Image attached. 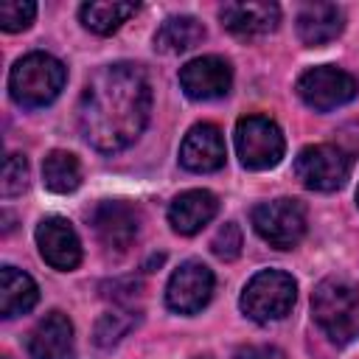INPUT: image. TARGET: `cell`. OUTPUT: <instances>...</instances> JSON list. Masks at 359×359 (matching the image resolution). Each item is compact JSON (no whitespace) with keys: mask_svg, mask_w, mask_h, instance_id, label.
Segmentation results:
<instances>
[{"mask_svg":"<svg viewBox=\"0 0 359 359\" xmlns=\"http://www.w3.org/2000/svg\"><path fill=\"white\" fill-rule=\"evenodd\" d=\"M151 84L146 70L132 62H115L95 70L79 98V129L84 140L104 151H123L149 123Z\"/></svg>","mask_w":359,"mask_h":359,"instance_id":"1","label":"cell"},{"mask_svg":"<svg viewBox=\"0 0 359 359\" xmlns=\"http://www.w3.org/2000/svg\"><path fill=\"white\" fill-rule=\"evenodd\" d=\"M65 79H67V70L56 56L34 50L14 62L8 73V93L20 107L36 109L56 101V95L65 87Z\"/></svg>","mask_w":359,"mask_h":359,"instance_id":"2","label":"cell"},{"mask_svg":"<svg viewBox=\"0 0 359 359\" xmlns=\"http://www.w3.org/2000/svg\"><path fill=\"white\" fill-rule=\"evenodd\" d=\"M311 311L331 342L348 345L359 339V292L351 283L339 278L320 280L311 294Z\"/></svg>","mask_w":359,"mask_h":359,"instance_id":"3","label":"cell"},{"mask_svg":"<svg viewBox=\"0 0 359 359\" xmlns=\"http://www.w3.org/2000/svg\"><path fill=\"white\" fill-rule=\"evenodd\" d=\"M297 297V283L289 272L261 269L255 272L241 292V311L255 323L283 320Z\"/></svg>","mask_w":359,"mask_h":359,"instance_id":"4","label":"cell"},{"mask_svg":"<svg viewBox=\"0 0 359 359\" xmlns=\"http://www.w3.org/2000/svg\"><path fill=\"white\" fill-rule=\"evenodd\" d=\"M236 151L244 168L266 171L283 160L286 140L280 126L266 115H244L236 123Z\"/></svg>","mask_w":359,"mask_h":359,"instance_id":"5","label":"cell"},{"mask_svg":"<svg viewBox=\"0 0 359 359\" xmlns=\"http://www.w3.org/2000/svg\"><path fill=\"white\" fill-rule=\"evenodd\" d=\"M250 219L255 233L275 250H292L306 236V208L289 196L258 202Z\"/></svg>","mask_w":359,"mask_h":359,"instance_id":"6","label":"cell"},{"mask_svg":"<svg viewBox=\"0 0 359 359\" xmlns=\"http://www.w3.org/2000/svg\"><path fill=\"white\" fill-rule=\"evenodd\" d=\"M351 154L334 143L306 146L294 160V174L309 191H337L351 177Z\"/></svg>","mask_w":359,"mask_h":359,"instance_id":"7","label":"cell"},{"mask_svg":"<svg viewBox=\"0 0 359 359\" xmlns=\"http://www.w3.org/2000/svg\"><path fill=\"white\" fill-rule=\"evenodd\" d=\"M359 93V81L337 67V65H320V67H311L306 70L300 79H297V95L306 107L317 109V112H331L348 101H353Z\"/></svg>","mask_w":359,"mask_h":359,"instance_id":"8","label":"cell"},{"mask_svg":"<svg viewBox=\"0 0 359 359\" xmlns=\"http://www.w3.org/2000/svg\"><path fill=\"white\" fill-rule=\"evenodd\" d=\"M213 272L202 261H182L165 286V306L177 314H196L213 297Z\"/></svg>","mask_w":359,"mask_h":359,"instance_id":"9","label":"cell"},{"mask_svg":"<svg viewBox=\"0 0 359 359\" xmlns=\"http://www.w3.org/2000/svg\"><path fill=\"white\" fill-rule=\"evenodd\" d=\"M180 87L194 101L222 98L233 87V67L222 56H196L180 67Z\"/></svg>","mask_w":359,"mask_h":359,"instance_id":"10","label":"cell"},{"mask_svg":"<svg viewBox=\"0 0 359 359\" xmlns=\"http://www.w3.org/2000/svg\"><path fill=\"white\" fill-rule=\"evenodd\" d=\"M90 224L107 250H126L140 230V210L121 199H104L90 210Z\"/></svg>","mask_w":359,"mask_h":359,"instance_id":"11","label":"cell"},{"mask_svg":"<svg viewBox=\"0 0 359 359\" xmlns=\"http://www.w3.org/2000/svg\"><path fill=\"white\" fill-rule=\"evenodd\" d=\"M36 247L45 264L62 272L76 269L81 261V241L65 216H45L36 224Z\"/></svg>","mask_w":359,"mask_h":359,"instance_id":"12","label":"cell"},{"mask_svg":"<svg viewBox=\"0 0 359 359\" xmlns=\"http://www.w3.org/2000/svg\"><path fill=\"white\" fill-rule=\"evenodd\" d=\"M224 157H227V146H224L222 129L213 123H196L182 137L180 163H182V168H188L194 174L219 171L224 165Z\"/></svg>","mask_w":359,"mask_h":359,"instance_id":"13","label":"cell"},{"mask_svg":"<svg viewBox=\"0 0 359 359\" xmlns=\"http://www.w3.org/2000/svg\"><path fill=\"white\" fill-rule=\"evenodd\" d=\"M28 353L31 359H73L76 337L67 314L62 311L45 314L28 334Z\"/></svg>","mask_w":359,"mask_h":359,"instance_id":"14","label":"cell"},{"mask_svg":"<svg viewBox=\"0 0 359 359\" xmlns=\"http://www.w3.org/2000/svg\"><path fill=\"white\" fill-rule=\"evenodd\" d=\"M222 25L238 39H258L278 28L280 8L275 3H224L219 8Z\"/></svg>","mask_w":359,"mask_h":359,"instance_id":"15","label":"cell"},{"mask_svg":"<svg viewBox=\"0 0 359 359\" xmlns=\"http://www.w3.org/2000/svg\"><path fill=\"white\" fill-rule=\"evenodd\" d=\"M345 28V11L334 3H306L297 11V36L309 48L334 42Z\"/></svg>","mask_w":359,"mask_h":359,"instance_id":"16","label":"cell"},{"mask_svg":"<svg viewBox=\"0 0 359 359\" xmlns=\"http://www.w3.org/2000/svg\"><path fill=\"white\" fill-rule=\"evenodd\" d=\"M216 213H219V199L210 191H205V188H194V191H182L168 205V224L180 236H194Z\"/></svg>","mask_w":359,"mask_h":359,"instance_id":"17","label":"cell"},{"mask_svg":"<svg viewBox=\"0 0 359 359\" xmlns=\"http://www.w3.org/2000/svg\"><path fill=\"white\" fill-rule=\"evenodd\" d=\"M39 300V289L34 283V278L17 266H3L0 272V314L6 320L20 317L25 311H31Z\"/></svg>","mask_w":359,"mask_h":359,"instance_id":"18","label":"cell"},{"mask_svg":"<svg viewBox=\"0 0 359 359\" xmlns=\"http://www.w3.org/2000/svg\"><path fill=\"white\" fill-rule=\"evenodd\" d=\"M202 39H205V25L196 17L177 14V17H168L157 28L154 50H160V53H182V50H191L194 45H199Z\"/></svg>","mask_w":359,"mask_h":359,"instance_id":"19","label":"cell"},{"mask_svg":"<svg viewBox=\"0 0 359 359\" xmlns=\"http://www.w3.org/2000/svg\"><path fill=\"white\" fill-rule=\"evenodd\" d=\"M135 11H137L135 3H123V0H93V3H84L79 8V17H81V22H84L87 31L101 34V36H109Z\"/></svg>","mask_w":359,"mask_h":359,"instance_id":"20","label":"cell"},{"mask_svg":"<svg viewBox=\"0 0 359 359\" xmlns=\"http://www.w3.org/2000/svg\"><path fill=\"white\" fill-rule=\"evenodd\" d=\"M42 182L53 194H70L81 185V165L73 151L53 149L42 163Z\"/></svg>","mask_w":359,"mask_h":359,"instance_id":"21","label":"cell"},{"mask_svg":"<svg viewBox=\"0 0 359 359\" xmlns=\"http://www.w3.org/2000/svg\"><path fill=\"white\" fill-rule=\"evenodd\" d=\"M135 323H137V314L129 311V309H115V311L101 314V320L95 323V334H93L95 348L109 351L112 345L121 342V337H123Z\"/></svg>","mask_w":359,"mask_h":359,"instance_id":"22","label":"cell"},{"mask_svg":"<svg viewBox=\"0 0 359 359\" xmlns=\"http://www.w3.org/2000/svg\"><path fill=\"white\" fill-rule=\"evenodd\" d=\"M36 17V3L31 0H6L0 3V28L14 34V31H25Z\"/></svg>","mask_w":359,"mask_h":359,"instance_id":"23","label":"cell"},{"mask_svg":"<svg viewBox=\"0 0 359 359\" xmlns=\"http://www.w3.org/2000/svg\"><path fill=\"white\" fill-rule=\"evenodd\" d=\"M28 185V163L22 154H6L3 160V180H0V191L3 196H17L22 194Z\"/></svg>","mask_w":359,"mask_h":359,"instance_id":"24","label":"cell"},{"mask_svg":"<svg viewBox=\"0 0 359 359\" xmlns=\"http://www.w3.org/2000/svg\"><path fill=\"white\" fill-rule=\"evenodd\" d=\"M241 244H244L241 227H238L236 222H224V224L216 230V236H213V241H210V250H213V255L222 258V261H236V258L241 255Z\"/></svg>","mask_w":359,"mask_h":359,"instance_id":"25","label":"cell"},{"mask_svg":"<svg viewBox=\"0 0 359 359\" xmlns=\"http://www.w3.org/2000/svg\"><path fill=\"white\" fill-rule=\"evenodd\" d=\"M233 359H286L280 348L275 345H241Z\"/></svg>","mask_w":359,"mask_h":359,"instance_id":"26","label":"cell"},{"mask_svg":"<svg viewBox=\"0 0 359 359\" xmlns=\"http://www.w3.org/2000/svg\"><path fill=\"white\" fill-rule=\"evenodd\" d=\"M194 359H210V356H194Z\"/></svg>","mask_w":359,"mask_h":359,"instance_id":"27","label":"cell"},{"mask_svg":"<svg viewBox=\"0 0 359 359\" xmlns=\"http://www.w3.org/2000/svg\"><path fill=\"white\" fill-rule=\"evenodd\" d=\"M356 199H359V191H356Z\"/></svg>","mask_w":359,"mask_h":359,"instance_id":"28","label":"cell"},{"mask_svg":"<svg viewBox=\"0 0 359 359\" xmlns=\"http://www.w3.org/2000/svg\"><path fill=\"white\" fill-rule=\"evenodd\" d=\"M6 359H8V356H6Z\"/></svg>","mask_w":359,"mask_h":359,"instance_id":"29","label":"cell"}]
</instances>
